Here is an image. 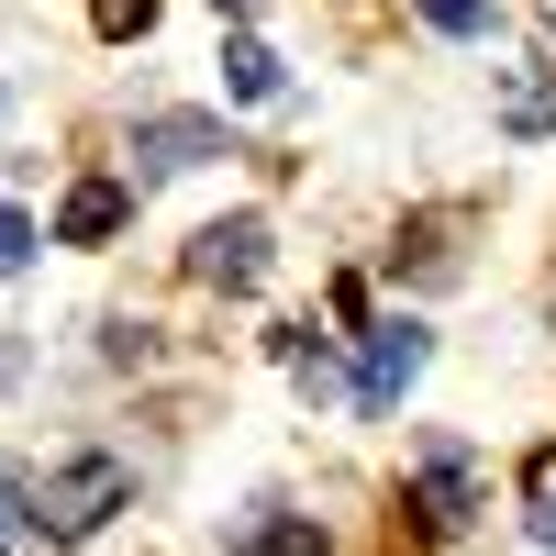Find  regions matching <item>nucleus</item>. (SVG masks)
I'll use <instances>...</instances> for the list:
<instances>
[{"label":"nucleus","instance_id":"obj_1","mask_svg":"<svg viewBox=\"0 0 556 556\" xmlns=\"http://www.w3.org/2000/svg\"><path fill=\"white\" fill-rule=\"evenodd\" d=\"M23 490H34V534H56V545H78V534H101L123 501H134V468L112 445H78V456H56V468H23Z\"/></svg>","mask_w":556,"mask_h":556},{"label":"nucleus","instance_id":"obj_2","mask_svg":"<svg viewBox=\"0 0 556 556\" xmlns=\"http://www.w3.org/2000/svg\"><path fill=\"white\" fill-rule=\"evenodd\" d=\"M424 356H434L424 323H379V334H367V367H356V412H390L412 379H424Z\"/></svg>","mask_w":556,"mask_h":556},{"label":"nucleus","instance_id":"obj_3","mask_svg":"<svg viewBox=\"0 0 556 556\" xmlns=\"http://www.w3.org/2000/svg\"><path fill=\"white\" fill-rule=\"evenodd\" d=\"M190 267L212 278V290H256V278H267V223H256V212L201 223V235H190Z\"/></svg>","mask_w":556,"mask_h":556},{"label":"nucleus","instance_id":"obj_4","mask_svg":"<svg viewBox=\"0 0 556 556\" xmlns=\"http://www.w3.org/2000/svg\"><path fill=\"white\" fill-rule=\"evenodd\" d=\"M134 156H146V178H190L201 156H223V123H201V112H156V123H134Z\"/></svg>","mask_w":556,"mask_h":556},{"label":"nucleus","instance_id":"obj_5","mask_svg":"<svg viewBox=\"0 0 556 556\" xmlns=\"http://www.w3.org/2000/svg\"><path fill=\"white\" fill-rule=\"evenodd\" d=\"M123 178H78V190H67V212H56V235L67 245H101V235H123Z\"/></svg>","mask_w":556,"mask_h":556},{"label":"nucleus","instance_id":"obj_6","mask_svg":"<svg viewBox=\"0 0 556 556\" xmlns=\"http://www.w3.org/2000/svg\"><path fill=\"white\" fill-rule=\"evenodd\" d=\"M412 501H424V523H434V534H456V523H468V513H479V479H468V456H456V445H445V456H434V468H424V490H412Z\"/></svg>","mask_w":556,"mask_h":556},{"label":"nucleus","instance_id":"obj_7","mask_svg":"<svg viewBox=\"0 0 556 556\" xmlns=\"http://www.w3.org/2000/svg\"><path fill=\"white\" fill-rule=\"evenodd\" d=\"M278 78H290V67H278L256 34H235V45H223V89H235V101H278Z\"/></svg>","mask_w":556,"mask_h":556},{"label":"nucleus","instance_id":"obj_8","mask_svg":"<svg viewBox=\"0 0 556 556\" xmlns=\"http://www.w3.org/2000/svg\"><path fill=\"white\" fill-rule=\"evenodd\" d=\"M245 556H323V523H290V513H278V523L245 534Z\"/></svg>","mask_w":556,"mask_h":556},{"label":"nucleus","instance_id":"obj_9","mask_svg":"<svg viewBox=\"0 0 556 556\" xmlns=\"http://www.w3.org/2000/svg\"><path fill=\"white\" fill-rule=\"evenodd\" d=\"M501 112H513V134H545V123H556V78H513V101H501Z\"/></svg>","mask_w":556,"mask_h":556},{"label":"nucleus","instance_id":"obj_10","mask_svg":"<svg viewBox=\"0 0 556 556\" xmlns=\"http://www.w3.org/2000/svg\"><path fill=\"white\" fill-rule=\"evenodd\" d=\"M89 23H101L112 45H123V34H156V0H89Z\"/></svg>","mask_w":556,"mask_h":556},{"label":"nucleus","instance_id":"obj_11","mask_svg":"<svg viewBox=\"0 0 556 556\" xmlns=\"http://www.w3.org/2000/svg\"><path fill=\"white\" fill-rule=\"evenodd\" d=\"M434 34H490V0H424Z\"/></svg>","mask_w":556,"mask_h":556},{"label":"nucleus","instance_id":"obj_12","mask_svg":"<svg viewBox=\"0 0 556 556\" xmlns=\"http://www.w3.org/2000/svg\"><path fill=\"white\" fill-rule=\"evenodd\" d=\"M23 256H34V223H23V212H12V201H0V278H12V267H23Z\"/></svg>","mask_w":556,"mask_h":556},{"label":"nucleus","instance_id":"obj_13","mask_svg":"<svg viewBox=\"0 0 556 556\" xmlns=\"http://www.w3.org/2000/svg\"><path fill=\"white\" fill-rule=\"evenodd\" d=\"M534 545H545V556H556V501H534Z\"/></svg>","mask_w":556,"mask_h":556},{"label":"nucleus","instance_id":"obj_14","mask_svg":"<svg viewBox=\"0 0 556 556\" xmlns=\"http://www.w3.org/2000/svg\"><path fill=\"white\" fill-rule=\"evenodd\" d=\"M534 12H545V45H556V0H534Z\"/></svg>","mask_w":556,"mask_h":556},{"label":"nucleus","instance_id":"obj_15","mask_svg":"<svg viewBox=\"0 0 556 556\" xmlns=\"http://www.w3.org/2000/svg\"><path fill=\"white\" fill-rule=\"evenodd\" d=\"M212 12H256V0H212Z\"/></svg>","mask_w":556,"mask_h":556}]
</instances>
